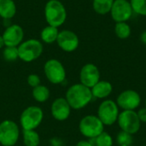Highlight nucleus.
Wrapping results in <instances>:
<instances>
[{
	"instance_id": "1",
	"label": "nucleus",
	"mask_w": 146,
	"mask_h": 146,
	"mask_svg": "<svg viewBox=\"0 0 146 146\" xmlns=\"http://www.w3.org/2000/svg\"><path fill=\"white\" fill-rule=\"evenodd\" d=\"M93 96L91 88L76 83L70 86L65 94V99L72 110H79L86 107L92 100Z\"/></svg>"
},
{
	"instance_id": "2",
	"label": "nucleus",
	"mask_w": 146,
	"mask_h": 146,
	"mask_svg": "<svg viewBox=\"0 0 146 146\" xmlns=\"http://www.w3.org/2000/svg\"><path fill=\"white\" fill-rule=\"evenodd\" d=\"M44 15L49 26L59 27L67 20V9L60 0H49L45 3Z\"/></svg>"
},
{
	"instance_id": "3",
	"label": "nucleus",
	"mask_w": 146,
	"mask_h": 146,
	"mask_svg": "<svg viewBox=\"0 0 146 146\" xmlns=\"http://www.w3.org/2000/svg\"><path fill=\"white\" fill-rule=\"evenodd\" d=\"M17 49L19 59L24 62H32L41 56L44 50V46L40 40L36 38H29L23 40Z\"/></svg>"
},
{
	"instance_id": "4",
	"label": "nucleus",
	"mask_w": 146,
	"mask_h": 146,
	"mask_svg": "<svg viewBox=\"0 0 146 146\" xmlns=\"http://www.w3.org/2000/svg\"><path fill=\"white\" fill-rule=\"evenodd\" d=\"M43 119V110L38 106L31 105L22 111L20 116V124L22 130H36L42 123Z\"/></svg>"
},
{
	"instance_id": "5",
	"label": "nucleus",
	"mask_w": 146,
	"mask_h": 146,
	"mask_svg": "<svg viewBox=\"0 0 146 146\" xmlns=\"http://www.w3.org/2000/svg\"><path fill=\"white\" fill-rule=\"evenodd\" d=\"M104 127L97 115H87L80 121L79 131L85 138L93 139L104 131Z\"/></svg>"
},
{
	"instance_id": "6",
	"label": "nucleus",
	"mask_w": 146,
	"mask_h": 146,
	"mask_svg": "<svg viewBox=\"0 0 146 146\" xmlns=\"http://www.w3.org/2000/svg\"><path fill=\"white\" fill-rule=\"evenodd\" d=\"M120 114V109L115 103L111 99H104L101 102L98 108L97 116L100 119L104 126H112L117 122Z\"/></svg>"
},
{
	"instance_id": "7",
	"label": "nucleus",
	"mask_w": 146,
	"mask_h": 146,
	"mask_svg": "<svg viewBox=\"0 0 146 146\" xmlns=\"http://www.w3.org/2000/svg\"><path fill=\"white\" fill-rule=\"evenodd\" d=\"M44 73L48 81L53 85L62 84L66 80V69L57 59L47 60L44 65Z\"/></svg>"
},
{
	"instance_id": "8",
	"label": "nucleus",
	"mask_w": 146,
	"mask_h": 146,
	"mask_svg": "<svg viewBox=\"0 0 146 146\" xmlns=\"http://www.w3.org/2000/svg\"><path fill=\"white\" fill-rule=\"evenodd\" d=\"M20 127L12 120H4L0 122V145L14 146L20 138Z\"/></svg>"
},
{
	"instance_id": "9",
	"label": "nucleus",
	"mask_w": 146,
	"mask_h": 146,
	"mask_svg": "<svg viewBox=\"0 0 146 146\" xmlns=\"http://www.w3.org/2000/svg\"><path fill=\"white\" fill-rule=\"evenodd\" d=\"M117 123L121 131L126 132L132 135L139 133L141 128V121L139 119L137 111L135 110L121 111L117 119Z\"/></svg>"
},
{
	"instance_id": "10",
	"label": "nucleus",
	"mask_w": 146,
	"mask_h": 146,
	"mask_svg": "<svg viewBox=\"0 0 146 146\" xmlns=\"http://www.w3.org/2000/svg\"><path fill=\"white\" fill-rule=\"evenodd\" d=\"M115 103L122 110H135L141 104V96L135 90L127 89L117 96Z\"/></svg>"
},
{
	"instance_id": "11",
	"label": "nucleus",
	"mask_w": 146,
	"mask_h": 146,
	"mask_svg": "<svg viewBox=\"0 0 146 146\" xmlns=\"http://www.w3.org/2000/svg\"><path fill=\"white\" fill-rule=\"evenodd\" d=\"M110 14L115 23L127 22V21H129L133 15V10L130 1L115 0Z\"/></svg>"
},
{
	"instance_id": "12",
	"label": "nucleus",
	"mask_w": 146,
	"mask_h": 146,
	"mask_svg": "<svg viewBox=\"0 0 146 146\" xmlns=\"http://www.w3.org/2000/svg\"><path fill=\"white\" fill-rule=\"evenodd\" d=\"M58 47L65 52H74L80 45V39L78 35L68 29L59 31L58 37L56 42Z\"/></svg>"
},
{
	"instance_id": "13",
	"label": "nucleus",
	"mask_w": 146,
	"mask_h": 146,
	"mask_svg": "<svg viewBox=\"0 0 146 146\" xmlns=\"http://www.w3.org/2000/svg\"><path fill=\"white\" fill-rule=\"evenodd\" d=\"M2 37L5 46L18 47L23 41L24 31L23 28L18 24H10L9 27H6Z\"/></svg>"
},
{
	"instance_id": "14",
	"label": "nucleus",
	"mask_w": 146,
	"mask_h": 146,
	"mask_svg": "<svg viewBox=\"0 0 146 146\" xmlns=\"http://www.w3.org/2000/svg\"><path fill=\"white\" fill-rule=\"evenodd\" d=\"M99 68L93 63L85 64L80 71V83L92 88L100 80Z\"/></svg>"
},
{
	"instance_id": "15",
	"label": "nucleus",
	"mask_w": 146,
	"mask_h": 146,
	"mask_svg": "<svg viewBox=\"0 0 146 146\" xmlns=\"http://www.w3.org/2000/svg\"><path fill=\"white\" fill-rule=\"evenodd\" d=\"M71 107L65 98H56L50 106V113L52 117L58 121H64L68 119L71 114Z\"/></svg>"
},
{
	"instance_id": "16",
	"label": "nucleus",
	"mask_w": 146,
	"mask_h": 146,
	"mask_svg": "<svg viewBox=\"0 0 146 146\" xmlns=\"http://www.w3.org/2000/svg\"><path fill=\"white\" fill-rule=\"evenodd\" d=\"M93 98L98 99H106L113 92V85L108 80H99L91 88Z\"/></svg>"
},
{
	"instance_id": "17",
	"label": "nucleus",
	"mask_w": 146,
	"mask_h": 146,
	"mask_svg": "<svg viewBox=\"0 0 146 146\" xmlns=\"http://www.w3.org/2000/svg\"><path fill=\"white\" fill-rule=\"evenodd\" d=\"M16 14V5L14 0H0V17L11 20Z\"/></svg>"
},
{
	"instance_id": "18",
	"label": "nucleus",
	"mask_w": 146,
	"mask_h": 146,
	"mask_svg": "<svg viewBox=\"0 0 146 146\" xmlns=\"http://www.w3.org/2000/svg\"><path fill=\"white\" fill-rule=\"evenodd\" d=\"M59 30L57 27L47 25L40 32V41L48 44L56 42Z\"/></svg>"
},
{
	"instance_id": "19",
	"label": "nucleus",
	"mask_w": 146,
	"mask_h": 146,
	"mask_svg": "<svg viewBox=\"0 0 146 146\" xmlns=\"http://www.w3.org/2000/svg\"><path fill=\"white\" fill-rule=\"evenodd\" d=\"M115 0H92L93 10L100 15L110 14Z\"/></svg>"
},
{
	"instance_id": "20",
	"label": "nucleus",
	"mask_w": 146,
	"mask_h": 146,
	"mask_svg": "<svg viewBox=\"0 0 146 146\" xmlns=\"http://www.w3.org/2000/svg\"><path fill=\"white\" fill-rule=\"evenodd\" d=\"M50 89L44 85H39L34 88H33L32 91V96L33 99L38 103H44L50 98Z\"/></svg>"
},
{
	"instance_id": "21",
	"label": "nucleus",
	"mask_w": 146,
	"mask_h": 146,
	"mask_svg": "<svg viewBox=\"0 0 146 146\" xmlns=\"http://www.w3.org/2000/svg\"><path fill=\"white\" fill-rule=\"evenodd\" d=\"M22 139L25 146H38L40 136L36 130H22Z\"/></svg>"
},
{
	"instance_id": "22",
	"label": "nucleus",
	"mask_w": 146,
	"mask_h": 146,
	"mask_svg": "<svg viewBox=\"0 0 146 146\" xmlns=\"http://www.w3.org/2000/svg\"><path fill=\"white\" fill-rule=\"evenodd\" d=\"M132 29L127 22H117L115 26V33L120 39H127L130 37Z\"/></svg>"
},
{
	"instance_id": "23",
	"label": "nucleus",
	"mask_w": 146,
	"mask_h": 146,
	"mask_svg": "<svg viewBox=\"0 0 146 146\" xmlns=\"http://www.w3.org/2000/svg\"><path fill=\"white\" fill-rule=\"evenodd\" d=\"M92 140L93 141L92 144L94 146H113L114 145V139L112 136L105 131Z\"/></svg>"
},
{
	"instance_id": "24",
	"label": "nucleus",
	"mask_w": 146,
	"mask_h": 146,
	"mask_svg": "<svg viewBox=\"0 0 146 146\" xmlns=\"http://www.w3.org/2000/svg\"><path fill=\"white\" fill-rule=\"evenodd\" d=\"M118 146H131L133 143V135L123 131H120L115 138Z\"/></svg>"
},
{
	"instance_id": "25",
	"label": "nucleus",
	"mask_w": 146,
	"mask_h": 146,
	"mask_svg": "<svg viewBox=\"0 0 146 146\" xmlns=\"http://www.w3.org/2000/svg\"><path fill=\"white\" fill-rule=\"evenodd\" d=\"M3 57L6 62H15L19 59L17 47L5 46L3 50Z\"/></svg>"
},
{
	"instance_id": "26",
	"label": "nucleus",
	"mask_w": 146,
	"mask_h": 146,
	"mask_svg": "<svg viewBox=\"0 0 146 146\" xmlns=\"http://www.w3.org/2000/svg\"><path fill=\"white\" fill-rule=\"evenodd\" d=\"M133 13L146 16V0H130Z\"/></svg>"
},
{
	"instance_id": "27",
	"label": "nucleus",
	"mask_w": 146,
	"mask_h": 146,
	"mask_svg": "<svg viewBox=\"0 0 146 146\" xmlns=\"http://www.w3.org/2000/svg\"><path fill=\"white\" fill-rule=\"evenodd\" d=\"M27 84L29 85V86H31L32 88H34L39 85H41V80L40 77L36 74H31L27 76Z\"/></svg>"
},
{
	"instance_id": "28",
	"label": "nucleus",
	"mask_w": 146,
	"mask_h": 146,
	"mask_svg": "<svg viewBox=\"0 0 146 146\" xmlns=\"http://www.w3.org/2000/svg\"><path fill=\"white\" fill-rule=\"evenodd\" d=\"M137 115L139 116V119L140 120L141 123H146V108H141L137 111Z\"/></svg>"
},
{
	"instance_id": "29",
	"label": "nucleus",
	"mask_w": 146,
	"mask_h": 146,
	"mask_svg": "<svg viewBox=\"0 0 146 146\" xmlns=\"http://www.w3.org/2000/svg\"><path fill=\"white\" fill-rule=\"evenodd\" d=\"M50 145H51V146H62L63 145V143H62V141L60 139L53 138L50 140Z\"/></svg>"
},
{
	"instance_id": "30",
	"label": "nucleus",
	"mask_w": 146,
	"mask_h": 146,
	"mask_svg": "<svg viewBox=\"0 0 146 146\" xmlns=\"http://www.w3.org/2000/svg\"><path fill=\"white\" fill-rule=\"evenodd\" d=\"M75 146H94L92 142L88 141V140H80L79 141Z\"/></svg>"
},
{
	"instance_id": "31",
	"label": "nucleus",
	"mask_w": 146,
	"mask_h": 146,
	"mask_svg": "<svg viewBox=\"0 0 146 146\" xmlns=\"http://www.w3.org/2000/svg\"><path fill=\"white\" fill-rule=\"evenodd\" d=\"M140 41L146 45V30L145 31H144L142 33H141V35H140Z\"/></svg>"
},
{
	"instance_id": "32",
	"label": "nucleus",
	"mask_w": 146,
	"mask_h": 146,
	"mask_svg": "<svg viewBox=\"0 0 146 146\" xmlns=\"http://www.w3.org/2000/svg\"><path fill=\"white\" fill-rule=\"evenodd\" d=\"M5 47V44H4V41H3V38L2 37V35H0V50L4 48Z\"/></svg>"
},
{
	"instance_id": "33",
	"label": "nucleus",
	"mask_w": 146,
	"mask_h": 146,
	"mask_svg": "<svg viewBox=\"0 0 146 146\" xmlns=\"http://www.w3.org/2000/svg\"><path fill=\"white\" fill-rule=\"evenodd\" d=\"M145 108H146V98H145Z\"/></svg>"
}]
</instances>
